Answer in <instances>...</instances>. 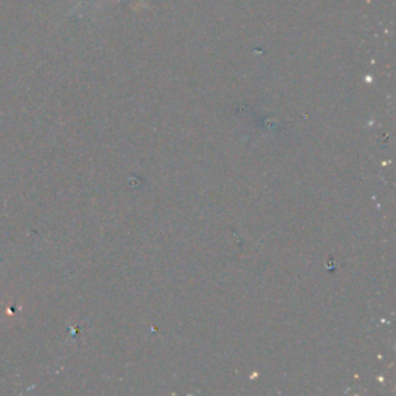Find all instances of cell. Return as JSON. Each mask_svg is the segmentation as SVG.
<instances>
[{"label":"cell","instance_id":"cell-1","mask_svg":"<svg viewBox=\"0 0 396 396\" xmlns=\"http://www.w3.org/2000/svg\"><path fill=\"white\" fill-rule=\"evenodd\" d=\"M84 2H86V0H81V2H79V3H77V5L75 6V8H73V10H71V12H73V11H75V10L77 8V6H79V5H81V3H84ZM140 2H141V0H140Z\"/></svg>","mask_w":396,"mask_h":396}]
</instances>
